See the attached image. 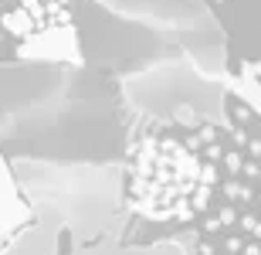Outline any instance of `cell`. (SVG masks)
<instances>
[{"label": "cell", "instance_id": "1", "mask_svg": "<svg viewBox=\"0 0 261 255\" xmlns=\"http://www.w3.org/2000/svg\"><path fill=\"white\" fill-rule=\"evenodd\" d=\"M211 174L180 140H143L129 170V207L146 218H180Z\"/></svg>", "mask_w": 261, "mask_h": 255}]
</instances>
